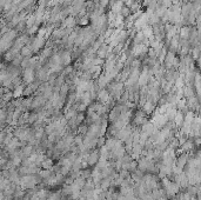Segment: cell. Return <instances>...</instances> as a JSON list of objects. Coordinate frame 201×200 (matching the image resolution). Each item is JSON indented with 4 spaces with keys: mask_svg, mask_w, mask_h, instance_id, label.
Listing matches in <instances>:
<instances>
[{
    "mask_svg": "<svg viewBox=\"0 0 201 200\" xmlns=\"http://www.w3.org/2000/svg\"><path fill=\"white\" fill-rule=\"evenodd\" d=\"M108 2H109V0H100V1H99V4H100V6H101V7H105V6H107V5H108Z\"/></svg>",
    "mask_w": 201,
    "mask_h": 200,
    "instance_id": "obj_27",
    "label": "cell"
},
{
    "mask_svg": "<svg viewBox=\"0 0 201 200\" xmlns=\"http://www.w3.org/2000/svg\"><path fill=\"white\" fill-rule=\"evenodd\" d=\"M61 63L62 65H70L71 63V54L68 52H64L61 55Z\"/></svg>",
    "mask_w": 201,
    "mask_h": 200,
    "instance_id": "obj_13",
    "label": "cell"
},
{
    "mask_svg": "<svg viewBox=\"0 0 201 200\" xmlns=\"http://www.w3.org/2000/svg\"><path fill=\"white\" fill-rule=\"evenodd\" d=\"M98 98H99V100H100L101 102H108V101H109V94H108V92L104 90V91H100Z\"/></svg>",
    "mask_w": 201,
    "mask_h": 200,
    "instance_id": "obj_11",
    "label": "cell"
},
{
    "mask_svg": "<svg viewBox=\"0 0 201 200\" xmlns=\"http://www.w3.org/2000/svg\"><path fill=\"white\" fill-rule=\"evenodd\" d=\"M45 44V38L41 36H38L35 38L34 40H33V44H32V48H33V52H38Z\"/></svg>",
    "mask_w": 201,
    "mask_h": 200,
    "instance_id": "obj_3",
    "label": "cell"
},
{
    "mask_svg": "<svg viewBox=\"0 0 201 200\" xmlns=\"http://www.w3.org/2000/svg\"><path fill=\"white\" fill-rule=\"evenodd\" d=\"M188 33H189V29H188L187 27H184L182 29H181V36L185 38V39H186V38H188V36H189Z\"/></svg>",
    "mask_w": 201,
    "mask_h": 200,
    "instance_id": "obj_22",
    "label": "cell"
},
{
    "mask_svg": "<svg viewBox=\"0 0 201 200\" xmlns=\"http://www.w3.org/2000/svg\"><path fill=\"white\" fill-rule=\"evenodd\" d=\"M20 146V143H19V140H18L17 138H13L12 140H11V143L7 144V150L9 151H12V150H14V148H17Z\"/></svg>",
    "mask_w": 201,
    "mask_h": 200,
    "instance_id": "obj_12",
    "label": "cell"
},
{
    "mask_svg": "<svg viewBox=\"0 0 201 200\" xmlns=\"http://www.w3.org/2000/svg\"><path fill=\"white\" fill-rule=\"evenodd\" d=\"M104 143H105V139H104V138H100V139L98 140V146H99V147H102Z\"/></svg>",
    "mask_w": 201,
    "mask_h": 200,
    "instance_id": "obj_28",
    "label": "cell"
},
{
    "mask_svg": "<svg viewBox=\"0 0 201 200\" xmlns=\"http://www.w3.org/2000/svg\"><path fill=\"white\" fill-rule=\"evenodd\" d=\"M36 31H38V25H34V26H32L31 28H28V33L29 34H33Z\"/></svg>",
    "mask_w": 201,
    "mask_h": 200,
    "instance_id": "obj_25",
    "label": "cell"
},
{
    "mask_svg": "<svg viewBox=\"0 0 201 200\" xmlns=\"http://www.w3.org/2000/svg\"><path fill=\"white\" fill-rule=\"evenodd\" d=\"M132 52L134 55H142L147 52V47L145 44H137V45H134Z\"/></svg>",
    "mask_w": 201,
    "mask_h": 200,
    "instance_id": "obj_4",
    "label": "cell"
},
{
    "mask_svg": "<svg viewBox=\"0 0 201 200\" xmlns=\"http://www.w3.org/2000/svg\"><path fill=\"white\" fill-rule=\"evenodd\" d=\"M116 136H118V138H119L120 140H123V141H126V140H127L130 136H132L131 128L123 127L121 129H119V132L116 133Z\"/></svg>",
    "mask_w": 201,
    "mask_h": 200,
    "instance_id": "obj_2",
    "label": "cell"
},
{
    "mask_svg": "<svg viewBox=\"0 0 201 200\" xmlns=\"http://www.w3.org/2000/svg\"><path fill=\"white\" fill-rule=\"evenodd\" d=\"M144 109H145V111H146L147 113H149V112H152V111H153V105L151 104V101H147V102L145 104Z\"/></svg>",
    "mask_w": 201,
    "mask_h": 200,
    "instance_id": "obj_21",
    "label": "cell"
},
{
    "mask_svg": "<svg viewBox=\"0 0 201 200\" xmlns=\"http://www.w3.org/2000/svg\"><path fill=\"white\" fill-rule=\"evenodd\" d=\"M186 163H187V159H186V157H185V155L179 157V159H178V167H180V168L182 170V167L186 165Z\"/></svg>",
    "mask_w": 201,
    "mask_h": 200,
    "instance_id": "obj_18",
    "label": "cell"
},
{
    "mask_svg": "<svg viewBox=\"0 0 201 200\" xmlns=\"http://www.w3.org/2000/svg\"><path fill=\"white\" fill-rule=\"evenodd\" d=\"M20 52H21V54L24 55V57H26L28 58L29 55L33 53V48H32V46H28V45H25L21 50H20Z\"/></svg>",
    "mask_w": 201,
    "mask_h": 200,
    "instance_id": "obj_10",
    "label": "cell"
},
{
    "mask_svg": "<svg viewBox=\"0 0 201 200\" xmlns=\"http://www.w3.org/2000/svg\"><path fill=\"white\" fill-rule=\"evenodd\" d=\"M79 24H80L81 26H85V25H87V24H88V19L87 18H84V17H82V18L80 19Z\"/></svg>",
    "mask_w": 201,
    "mask_h": 200,
    "instance_id": "obj_26",
    "label": "cell"
},
{
    "mask_svg": "<svg viewBox=\"0 0 201 200\" xmlns=\"http://www.w3.org/2000/svg\"><path fill=\"white\" fill-rule=\"evenodd\" d=\"M152 200H153V199H152Z\"/></svg>",
    "mask_w": 201,
    "mask_h": 200,
    "instance_id": "obj_30",
    "label": "cell"
},
{
    "mask_svg": "<svg viewBox=\"0 0 201 200\" xmlns=\"http://www.w3.org/2000/svg\"><path fill=\"white\" fill-rule=\"evenodd\" d=\"M77 21H75V18L73 16H70L66 19H64V27L65 28H72L75 26Z\"/></svg>",
    "mask_w": 201,
    "mask_h": 200,
    "instance_id": "obj_7",
    "label": "cell"
},
{
    "mask_svg": "<svg viewBox=\"0 0 201 200\" xmlns=\"http://www.w3.org/2000/svg\"><path fill=\"white\" fill-rule=\"evenodd\" d=\"M32 152H33V147H32L31 145H27L23 148L21 154L25 155V157H29V155H32Z\"/></svg>",
    "mask_w": 201,
    "mask_h": 200,
    "instance_id": "obj_14",
    "label": "cell"
},
{
    "mask_svg": "<svg viewBox=\"0 0 201 200\" xmlns=\"http://www.w3.org/2000/svg\"><path fill=\"white\" fill-rule=\"evenodd\" d=\"M13 159H12V165H14V166H18V165L21 163V158L19 157V155H16V157H12Z\"/></svg>",
    "mask_w": 201,
    "mask_h": 200,
    "instance_id": "obj_20",
    "label": "cell"
},
{
    "mask_svg": "<svg viewBox=\"0 0 201 200\" xmlns=\"http://www.w3.org/2000/svg\"><path fill=\"white\" fill-rule=\"evenodd\" d=\"M111 182H112V178H104L102 179V181H101V186H100V188H102V190H106L107 187H109V185H111Z\"/></svg>",
    "mask_w": 201,
    "mask_h": 200,
    "instance_id": "obj_17",
    "label": "cell"
},
{
    "mask_svg": "<svg viewBox=\"0 0 201 200\" xmlns=\"http://www.w3.org/2000/svg\"><path fill=\"white\" fill-rule=\"evenodd\" d=\"M71 200H73V199H71Z\"/></svg>",
    "mask_w": 201,
    "mask_h": 200,
    "instance_id": "obj_29",
    "label": "cell"
},
{
    "mask_svg": "<svg viewBox=\"0 0 201 200\" xmlns=\"http://www.w3.org/2000/svg\"><path fill=\"white\" fill-rule=\"evenodd\" d=\"M23 91H24V86H21V85H20V86H17V88H16V91L13 93V95H14L16 98H18L19 95H21V94L24 93Z\"/></svg>",
    "mask_w": 201,
    "mask_h": 200,
    "instance_id": "obj_19",
    "label": "cell"
},
{
    "mask_svg": "<svg viewBox=\"0 0 201 200\" xmlns=\"http://www.w3.org/2000/svg\"><path fill=\"white\" fill-rule=\"evenodd\" d=\"M130 13H131V9H128V7H125V6H123V11H121V14H123V17H128Z\"/></svg>",
    "mask_w": 201,
    "mask_h": 200,
    "instance_id": "obj_23",
    "label": "cell"
},
{
    "mask_svg": "<svg viewBox=\"0 0 201 200\" xmlns=\"http://www.w3.org/2000/svg\"><path fill=\"white\" fill-rule=\"evenodd\" d=\"M41 166H43L44 170H52L53 168L52 166H54V165H53V161L51 159H45L44 161H43V164H41Z\"/></svg>",
    "mask_w": 201,
    "mask_h": 200,
    "instance_id": "obj_15",
    "label": "cell"
},
{
    "mask_svg": "<svg viewBox=\"0 0 201 200\" xmlns=\"http://www.w3.org/2000/svg\"><path fill=\"white\" fill-rule=\"evenodd\" d=\"M99 160H100V154H99V152H98V151H94V152H92L91 154H88L87 164L88 165L98 164V161H99Z\"/></svg>",
    "mask_w": 201,
    "mask_h": 200,
    "instance_id": "obj_6",
    "label": "cell"
},
{
    "mask_svg": "<svg viewBox=\"0 0 201 200\" xmlns=\"http://www.w3.org/2000/svg\"><path fill=\"white\" fill-rule=\"evenodd\" d=\"M34 80V72L33 70L29 67H27L26 70L24 71V81L27 82V84H31V82Z\"/></svg>",
    "mask_w": 201,
    "mask_h": 200,
    "instance_id": "obj_5",
    "label": "cell"
},
{
    "mask_svg": "<svg viewBox=\"0 0 201 200\" xmlns=\"http://www.w3.org/2000/svg\"><path fill=\"white\" fill-rule=\"evenodd\" d=\"M123 9V1H116V2H114L113 6H112V12H113V13H116V14H119V13H121Z\"/></svg>",
    "mask_w": 201,
    "mask_h": 200,
    "instance_id": "obj_8",
    "label": "cell"
},
{
    "mask_svg": "<svg viewBox=\"0 0 201 200\" xmlns=\"http://www.w3.org/2000/svg\"><path fill=\"white\" fill-rule=\"evenodd\" d=\"M174 120H175V124L179 126V125H181L182 122H184V114L181 113V112H176V114H175L174 117Z\"/></svg>",
    "mask_w": 201,
    "mask_h": 200,
    "instance_id": "obj_16",
    "label": "cell"
},
{
    "mask_svg": "<svg viewBox=\"0 0 201 200\" xmlns=\"http://www.w3.org/2000/svg\"><path fill=\"white\" fill-rule=\"evenodd\" d=\"M38 184V179L35 178L34 175L28 174V175H24L20 179V185L24 188H34V186Z\"/></svg>",
    "mask_w": 201,
    "mask_h": 200,
    "instance_id": "obj_1",
    "label": "cell"
},
{
    "mask_svg": "<svg viewBox=\"0 0 201 200\" xmlns=\"http://www.w3.org/2000/svg\"><path fill=\"white\" fill-rule=\"evenodd\" d=\"M148 80H149L148 72H147V71H144V72L140 74V77H139V84L140 85H146Z\"/></svg>",
    "mask_w": 201,
    "mask_h": 200,
    "instance_id": "obj_9",
    "label": "cell"
},
{
    "mask_svg": "<svg viewBox=\"0 0 201 200\" xmlns=\"http://www.w3.org/2000/svg\"><path fill=\"white\" fill-rule=\"evenodd\" d=\"M192 143H191V141H186V143H185L184 144V150L185 151H187V150H191V148H192Z\"/></svg>",
    "mask_w": 201,
    "mask_h": 200,
    "instance_id": "obj_24",
    "label": "cell"
}]
</instances>
